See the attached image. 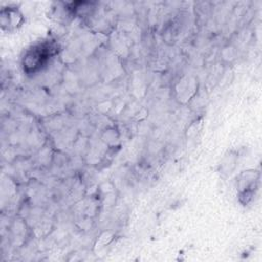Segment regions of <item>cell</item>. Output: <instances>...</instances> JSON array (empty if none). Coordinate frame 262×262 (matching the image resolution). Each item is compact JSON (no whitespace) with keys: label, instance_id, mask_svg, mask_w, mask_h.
I'll return each mask as SVG.
<instances>
[{"label":"cell","instance_id":"2","mask_svg":"<svg viewBox=\"0 0 262 262\" xmlns=\"http://www.w3.org/2000/svg\"><path fill=\"white\" fill-rule=\"evenodd\" d=\"M23 21L21 12L14 6H8L2 8L1 10V27L3 30L11 31L18 26H20Z\"/></svg>","mask_w":262,"mask_h":262},{"label":"cell","instance_id":"1","mask_svg":"<svg viewBox=\"0 0 262 262\" xmlns=\"http://www.w3.org/2000/svg\"><path fill=\"white\" fill-rule=\"evenodd\" d=\"M56 53V45L53 41L44 40L29 48L23 57V68L28 74L37 73L45 67Z\"/></svg>","mask_w":262,"mask_h":262}]
</instances>
